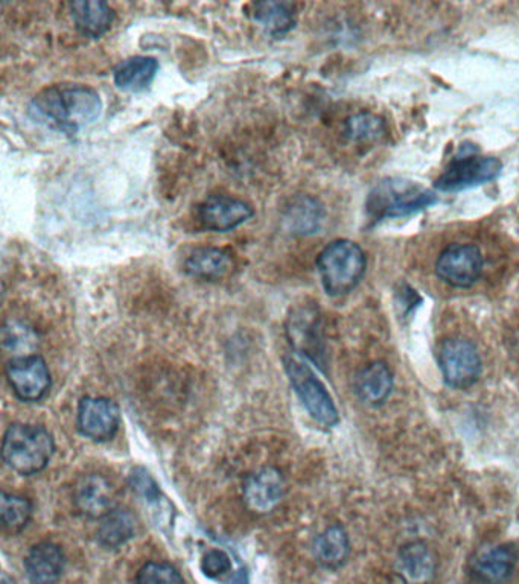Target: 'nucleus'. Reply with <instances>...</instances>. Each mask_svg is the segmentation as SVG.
Wrapping results in <instances>:
<instances>
[{
	"mask_svg": "<svg viewBox=\"0 0 519 584\" xmlns=\"http://www.w3.org/2000/svg\"><path fill=\"white\" fill-rule=\"evenodd\" d=\"M28 113L42 126L76 136L101 118L103 101L89 85L54 84L33 97Z\"/></svg>",
	"mask_w": 519,
	"mask_h": 584,
	"instance_id": "f257e3e1",
	"label": "nucleus"
},
{
	"mask_svg": "<svg viewBox=\"0 0 519 584\" xmlns=\"http://www.w3.org/2000/svg\"><path fill=\"white\" fill-rule=\"evenodd\" d=\"M54 451L53 434L41 424L14 423L3 435V462L15 474L25 477L45 470Z\"/></svg>",
	"mask_w": 519,
	"mask_h": 584,
	"instance_id": "f03ea898",
	"label": "nucleus"
},
{
	"mask_svg": "<svg viewBox=\"0 0 519 584\" xmlns=\"http://www.w3.org/2000/svg\"><path fill=\"white\" fill-rule=\"evenodd\" d=\"M315 264L326 294L343 297L360 285L367 258L360 245L338 240L323 248Z\"/></svg>",
	"mask_w": 519,
	"mask_h": 584,
	"instance_id": "7ed1b4c3",
	"label": "nucleus"
},
{
	"mask_svg": "<svg viewBox=\"0 0 519 584\" xmlns=\"http://www.w3.org/2000/svg\"><path fill=\"white\" fill-rule=\"evenodd\" d=\"M437 202L436 194L417 183L389 178L367 198V213L373 221L413 215Z\"/></svg>",
	"mask_w": 519,
	"mask_h": 584,
	"instance_id": "20e7f679",
	"label": "nucleus"
},
{
	"mask_svg": "<svg viewBox=\"0 0 519 584\" xmlns=\"http://www.w3.org/2000/svg\"><path fill=\"white\" fill-rule=\"evenodd\" d=\"M284 365L296 395L311 418L326 428L338 424L339 414L333 396L315 375L314 370L307 364L305 358L291 353L284 358Z\"/></svg>",
	"mask_w": 519,
	"mask_h": 584,
	"instance_id": "39448f33",
	"label": "nucleus"
},
{
	"mask_svg": "<svg viewBox=\"0 0 519 584\" xmlns=\"http://www.w3.org/2000/svg\"><path fill=\"white\" fill-rule=\"evenodd\" d=\"M439 367L448 387L470 388L482 375V358L474 342L450 338L439 350Z\"/></svg>",
	"mask_w": 519,
	"mask_h": 584,
	"instance_id": "423d86ee",
	"label": "nucleus"
},
{
	"mask_svg": "<svg viewBox=\"0 0 519 584\" xmlns=\"http://www.w3.org/2000/svg\"><path fill=\"white\" fill-rule=\"evenodd\" d=\"M285 332L296 355L314 362L320 369H325V341H323L320 315L315 307L299 306L292 309L288 315Z\"/></svg>",
	"mask_w": 519,
	"mask_h": 584,
	"instance_id": "0eeeda50",
	"label": "nucleus"
},
{
	"mask_svg": "<svg viewBox=\"0 0 519 584\" xmlns=\"http://www.w3.org/2000/svg\"><path fill=\"white\" fill-rule=\"evenodd\" d=\"M8 384L23 402H41L50 389L48 364L38 355L13 358L5 365Z\"/></svg>",
	"mask_w": 519,
	"mask_h": 584,
	"instance_id": "6e6552de",
	"label": "nucleus"
},
{
	"mask_svg": "<svg viewBox=\"0 0 519 584\" xmlns=\"http://www.w3.org/2000/svg\"><path fill=\"white\" fill-rule=\"evenodd\" d=\"M501 170L503 165L498 159L468 155V157L455 159L437 178L435 186L442 192L475 188V186L495 180L501 174Z\"/></svg>",
	"mask_w": 519,
	"mask_h": 584,
	"instance_id": "1a4fd4ad",
	"label": "nucleus"
},
{
	"mask_svg": "<svg viewBox=\"0 0 519 584\" xmlns=\"http://www.w3.org/2000/svg\"><path fill=\"white\" fill-rule=\"evenodd\" d=\"M483 271V256L472 244H452L436 262L437 278L452 288H470Z\"/></svg>",
	"mask_w": 519,
	"mask_h": 584,
	"instance_id": "9d476101",
	"label": "nucleus"
},
{
	"mask_svg": "<svg viewBox=\"0 0 519 584\" xmlns=\"http://www.w3.org/2000/svg\"><path fill=\"white\" fill-rule=\"evenodd\" d=\"M78 431L92 442H108L118 434L120 410L108 397H83L78 405Z\"/></svg>",
	"mask_w": 519,
	"mask_h": 584,
	"instance_id": "9b49d317",
	"label": "nucleus"
},
{
	"mask_svg": "<svg viewBox=\"0 0 519 584\" xmlns=\"http://www.w3.org/2000/svg\"><path fill=\"white\" fill-rule=\"evenodd\" d=\"M255 215L252 206L238 198L212 195L197 208V220L209 232H232Z\"/></svg>",
	"mask_w": 519,
	"mask_h": 584,
	"instance_id": "f8f14e48",
	"label": "nucleus"
},
{
	"mask_svg": "<svg viewBox=\"0 0 519 584\" xmlns=\"http://www.w3.org/2000/svg\"><path fill=\"white\" fill-rule=\"evenodd\" d=\"M73 504L78 512L91 519H103L118 507V493L113 482L104 475L89 474L73 487Z\"/></svg>",
	"mask_w": 519,
	"mask_h": 584,
	"instance_id": "ddd939ff",
	"label": "nucleus"
},
{
	"mask_svg": "<svg viewBox=\"0 0 519 584\" xmlns=\"http://www.w3.org/2000/svg\"><path fill=\"white\" fill-rule=\"evenodd\" d=\"M284 475L276 467H263L245 478L243 497L247 507L257 515H267L282 502L285 497Z\"/></svg>",
	"mask_w": 519,
	"mask_h": 584,
	"instance_id": "4468645a",
	"label": "nucleus"
},
{
	"mask_svg": "<svg viewBox=\"0 0 519 584\" xmlns=\"http://www.w3.org/2000/svg\"><path fill=\"white\" fill-rule=\"evenodd\" d=\"M395 567L404 584H431L437 574V557L424 540H412L397 551Z\"/></svg>",
	"mask_w": 519,
	"mask_h": 584,
	"instance_id": "2eb2a0df",
	"label": "nucleus"
},
{
	"mask_svg": "<svg viewBox=\"0 0 519 584\" xmlns=\"http://www.w3.org/2000/svg\"><path fill=\"white\" fill-rule=\"evenodd\" d=\"M517 564L518 550L514 545H495L474 557L471 574L480 584H503L512 577Z\"/></svg>",
	"mask_w": 519,
	"mask_h": 584,
	"instance_id": "dca6fc26",
	"label": "nucleus"
},
{
	"mask_svg": "<svg viewBox=\"0 0 519 584\" xmlns=\"http://www.w3.org/2000/svg\"><path fill=\"white\" fill-rule=\"evenodd\" d=\"M325 208L311 195H296L285 206L282 220L285 229L296 236H311L325 223Z\"/></svg>",
	"mask_w": 519,
	"mask_h": 584,
	"instance_id": "f3484780",
	"label": "nucleus"
},
{
	"mask_svg": "<svg viewBox=\"0 0 519 584\" xmlns=\"http://www.w3.org/2000/svg\"><path fill=\"white\" fill-rule=\"evenodd\" d=\"M395 387L392 370L382 361L370 362L355 377V393L367 407H381L388 402Z\"/></svg>",
	"mask_w": 519,
	"mask_h": 584,
	"instance_id": "a211bd4d",
	"label": "nucleus"
},
{
	"mask_svg": "<svg viewBox=\"0 0 519 584\" xmlns=\"http://www.w3.org/2000/svg\"><path fill=\"white\" fill-rule=\"evenodd\" d=\"M65 567V552L53 542L35 545L25 559V571L31 584H58Z\"/></svg>",
	"mask_w": 519,
	"mask_h": 584,
	"instance_id": "6ab92c4d",
	"label": "nucleus"
},
{
	"mask_svg": "<svg viewBox=\"0 0 519 584\" xmlns=\"http://www.w3.org/2000/svg\"><path fill=\"white\" fill-rule=\"evenodd\" d=\"M233 267L235 262L232 253L220 247L195 248L183 264L187 276L206 282L224 279Z\"/></svg>",
	"mask_w": 519,
	"mask_h": 584,
	"instance_id": "aec40b11",
	"label": "nucleus"
},
{
	"mask_svg": "<svg viewBox=\"0 0 519 584\" xmlns=\"http://www.w3.org/2000/svg\"><path fill=\"white\" fill-rule=\"evenodd\" d=\"M70 15L78 33L89 38H101L115 21V11L101 0H77L70 3Z\"/></svg>",
	"mask_w": 519,
	"mask_h": 584,
	"instance_id": "412c9836",
	"label": "nucleus"
},
{
	"mask_svg": "<svg viewBox=\"0 0 519 584\" xmlns=\"http://www.w3.org/2000/svg\"><path fill=\"white\" fill-rule=\"evenodd\" d=\"M159 72V61L153 57L136 56L120 61L113 70L116 87L124 92L147 91Z\"/></svg>",
	"mask_w": 519,
	"mask_h": 584,
	"instance_id": "4be33fe9",
	"label": "nucleus"
},
{
	"mask_svg": "<svg viewBox=\"0 0 519 584\" xmlns=\"http://www.w3.org/2000/svg\"><path fill=\"white\" fill-rule=\"evenodd\" d=\"M312 554L323 568L337 570L346 563L350 554V542L342 525L334 524L320 533L312 544Z\"/></svg>",
	"mask_w": 519,
	"mask_h": 584,
	"instance_id": "5701e85b",
	"label": "nucleus"
},
{
	"mask_svg": "<svg viewBox=\"0 0 519 584\" xmlns=\"http://www.w3.org/2000/svg\"><path fill=\"white\" fill-rule=\"evenodd\" d=\"M136 528H138L136 517L127 509L116 507L100 519L97 542L108 550H116L135 537Z\"/></svg>",
	"mask_w": 519,
	"mask_h": 584,
	"instance_id": "b1692460",
	"label": "nucleus"
},
{
	"mask_svg": "<svg viewBox=\"0 0 519 584\" xmlns=\"http://www.w3.org/2000/svg\"><path fill=\"white\" fill-rule=\"evenodd\" d=\"M252 19L273 35L290 33L296 26V11L290 2L265 0L253 3Z\"/></svg>",
	"mask_w": 519,
	"mask_h": 584,
	"instance_id": "393cba45",
	"label": "nucleus"
},
{
	"mask_svg": "<svg viewBox=\"0 0 519 584\" xmlns=\"http://www.w3.org/2000/svg\"><path fill=\"white\" fill-rule=\"evenodd\" d=\"M33 517V504L21 494L2 493L0 498V519L5 535H19Z\"/></svg>",
	"mask_w": 519,
	"mask_h": 584,
	"instance_id": "a878e982",
	"label": "nucleus"
},
{
	"mask_svg": "<svg viewBox=\"0 0 519 584\" xmlns=\"http://www.w3.org/2000/svg\"><path fill=\"white\" fill-rule=\"evenodd\" d=\"M38 337L33 327L21 320H8L2 327V346L15 358L34 355Z\"/></svg>",
	"mask_w": 519,
	"mask_h": 584,
	"instance_id": "bb28decb",
	"label": "nucleus"
},
{
	"mask_svg": "<svg viewBox=\"0 0 519 584\" xmlns=\"http://www.w3.org/2000/svg\"><path fill=\"white\" fill-rule=\"evenodd\" d=\"M384 120L372 113H358L346 120V138L354 143H374L384 138Z\"/></svg>",
	"mask_w": 519,
	"mask_h": 584,
	"instance_id": "cd10ccee",
	"label": "nucleus"
},
{
	"mask_svg": "<svg viewBox=\"0 0 519 584\" xmlns=\"http://www.w3.org/2000/svg\"><path fill=\"white\" fill-rule=\"evenodd\" d=\"M136 584H185V580L173 564L148 562L136 575Z\"/></svg>",
	"mask_w": 519,
	"mask_h": 584,
	"instance_id": "c85d7f7f",
	"label": "nucleus"
},
{
	"mask_svg": "<svg viewBox=\"0 0 519 584\" xmlns=\"http://www.w3.org/2000/svg\"><path fill=\"white\" fill-rule=\"evenodd\" d=\"M201 571L206 577L220 579L232 571V562H230V557L224 551L210 550L203 556Z\"/></svg>",
	"mask_w": 519,
	"mask_h": 584,
	"instance_id": "c756f323",
	"label": "nucleus"
},
{
	"mask_svg": "<svg viewBox=\"0 0 519 584\" xmlns=\"http://www.w3.org/2000/svg\"><path fill=\"white\" fill-rule=\"evenodd\" d=\"M130 486L136 493L146 498V500H159V486L155 484L153 477H151L146 469H142V467H138V469L132 470L130 475Z\"/></svg>",
	"mask_w": 519,
	"mask_h": 584,
	"instance_id": "7c9ffc66",
	"label": "nucleus"
},
{
	"mask_svg": "<svg viewBox=\"0 0 519 584\" xmlns=\"http://www.w3.org/2000/svg\"><path fill=\"white\" fill-rule=\"evenodd\" d=\"M229 584H250L247 571H238L237 574L233 575L232 580H230Z\"/></svg>",
	"mask_w": 519,
	"mask_h": 584,
	"instance_id": "2f4dec72",
	"label": "nucleus"
}]
</instances>
